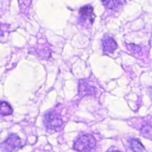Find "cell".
<instances>
[{
  "label": "cell",
  "instance_id": "obj_1",
  "mask_svg": "<svg viewBox=\"0 0 152 152\" xmlns=\"http://www.w3.org/2000/svg\"><path fill=\"white\" fill-rule=\"evenodd\" d=\"M96 145V139L91 134H84L75 142L74 148L78 152H90Z\"/></svg>",
  "mask_w": 152,
  "mask_h": 152
},
{
  "label": "cell",
  "instance_id": "obj_2",
  "mask_svg": "<svg viewBox=\"0 0 152 152\" xmlns=\"http://www.w3.org/2000/svg\"><path fill=\"white\" fill-rule=\"evenodd\" d=\"M22 146L20 138L17 134L12 133L0 144V149L3 152H15L22 148Z\"/></svg>",
  "mask_w": 152,
  "mask_h": 152
},
{
  "label": "cell",
  "instance_id": "obj_3",
  "mask_svg": "<svg viewBox=\"0 0 152 152\" xmlns=\"http://www.w3.org/2000/svg\"><path fill=\"white\" fill-rule=\"evenodd\" d=\"M44 124L48 129L58 131L61 129L63 121L59 114L56 111L47 112L44 116Z\"/></svg>",
  "mask_w": 152,
  "mask_h": 152
},
{
  "label": "cell",
  "instance_id": "obj_4",
  "mask_svg": "<svg viewBox=\"0 0 152 152\" xmlns=\"http://www.w3.org/2000/svg\"><path fill=\"white\" fill-rule=\"evenodd\" d=\"M95 19L93 8L90 4L83 7L79 10V20L84 25H92Z\"/></svg>",
  "mask_w": 152,
  "mask_h": 152
},
{
  "label": "cell",
  "instance_id": "obj_5",
  "mask_svg": "<svg viewBox=\"0 0 152 152\" xmlns=\"http://www.w3.org/2000/svg\"><path fill=\"white\" fill-rule=\"evenodd\" d=\"M102 45L103 51L106 53H113L118 47L115 40L110 36H106L103 38L102 40Z\"/></svg>",
  "mask_w": 152,
  "mask_h": 152
},
{
  "label": "cell",
  "instance_id": "obj_6",
  "mask_svg": "<svg viewBox=\"0 0 152 152\" xmlns=\"http://www.w3.org/2000/svg\"><path fill=\"white\" fill-rule=\"evenodd\" d=\"M104 6L110 10H115L125 3V0H102Z\"/></svg>",
  "mask_w": 152,
  "mask_h": 152
},
{
  "label": "cell",
  "instance_id": "obj_7",
  "mask_svg": "<svg viewBox=\"0 0 152 152\" xmlns=\"http://www.w3.org/2000/svg\"><path fill=\"white\" fill-rule=\"evenodd\" d=\"M130 148L133 152H142L145 150V147L140 141L137 138H132L129 141Z\"/></svg>",
  "mask_w": 152,
  "mask_h": 152
},
{
  "label": "cell",
  "instance_id": "obj_8",
  "mask_svg": "<svg viewBox=\"0 0 152 152\" xmlns=\"http://www.w3.org/2000/svg\"><path fill=\"white\" fill-rule=\"evenodd\" d=\"M13 113V109L8 102L0 101V116H8Z\"/></svg>",
  "mask_w": 152,
  "mask_h": 152
},
{
  "label": "cell",
  "instance_id": "obj_9",
  "mask_svg": "<svg viewBox=\"0 0 152 152\" xmlns=\"http://www.w3.org/2000/svg\"><path fill=\"white\" fill-rule=\"evenodd\" d=\"M94 91L93 88L89 86V85L87 84L85 81H82L79 85V93L81 94L86 95L87 94H91L92 92Z\"/></svg>",
  "mask_w": 152,
  "mask_h": 152
},
{
  "label": "cell",
  "instance_id": "obj_10",
  "mask_svg": "<svg viewBox=\"0 0 152 152\" xmlns=\"http://www.w3.org/2000/svg\"><path fill=\"white\" fill-rule=\"evenodd\" d=\"M3 34V31L1 28V24H0V36H2Z\"/></svg>",
  "mask_w": 152,
  "mask_h": 152
},
{
  "label": "cell",
  "instance_id": "obj_11",
  "mask_svg": "<svg viewBox=\"0 0 152 152\" xmlns=\"http://www.w3.org/2000/svg\"><path fill=\"white\" fill-rule=\"evenodd\" d=\"M111 152H121V151H112Z\"/></svg>",
  "mask_w": 152,
  "mask_h": 152
}]
</instances>
